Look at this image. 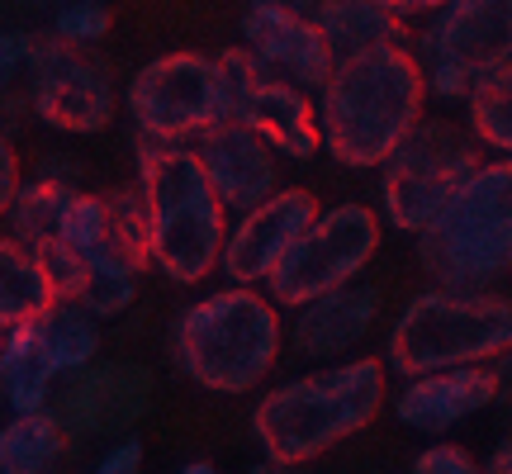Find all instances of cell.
Here are the masks:
<instances>
[{"label": "cell", "instance_id": "obj_1", "mask_svg": "<svg viewBox=\"0 0 512 474\" xmlns=\"http://www.w3.org/2000/svg\"><path fill=\"white\" fill-rule=\"evenodd\" d=\"M432 81L403 43L347 53L318 86L323 147L347 166H384L422 124Z\"/></svg>", "mask_w": 512, "mask_h": 474}, {"label": "cell", "instance_id": "obj_2", "mask_svg": "<svg viewBox=\"0 0 512 474\" xmlns=\"http://www.w3.org/2000/svg\"><path fill=\"white\" fill-rule=\"evenodd\" d=\"M138 185L152 219V256L171 280L195 285L223 266L228 247V204L204 166L200 147L143 138L138 143Z\"/></svg>", "mask_w": 512, "mask_h": 474}, {"label": "cell", "instance_id": "obj_3", "mask_svg": "<svg viewBox=\"0 0 512 474\" xmlns=\"http://www.w3.org/2000/svg\"><path fill=\"white\" fill-rule=\"evenodd\" d=\"M384 408V361L361 356L328 370L299 375L280 384L256 403L252 427L261 451L275 465H304V460L332 451L337 441L356 437L361 427L380 418Z\"/></svg>", "mask_w": 512, "mask_h": 474}, {"label": "cell", "instance_id": "obj_4", "mask_svg": "<svg viewBox=\"0 0 512 474\" xmlns=\"http://www.w3.org/2000/svg\"><path fill=\"white\" fill-rule=\"evenodd\" d=\"M280 356V309L271 290L233 285L200 299L176 328V365L214 394H247Z\"/></svg>", "mask_w": 512, "mask_h": 474}, {"label": "cell", "instance_id": "obj_5", "mask_svg": "<svg viewBox=\"0 0 512 474\" xmlns=\"http://www.w3.org/2000/svg\"><path fill=\"white\" fill-rule=\"evenodd\" d=\"M512 351V299L437 285L418 294L394 323L389 365L403 380L451 365H489Z\"/></svg>", "mask_w": 512, "mask_h": 474}, {"label": "cell", "instance_id": "obj_6", "mask_svg": "<svg viewBox=\"0 0 512 474\" xmlns=\"http://www.w3.org/2000/svg\"><path fill=\"white\" fill-rule=\"evenodd\" d=\"M418 261L437 285L475 290L512 266V157L484 162L446 204L427 233H418Z\"/></svg>", "mask_w": 512, "mask_h": 474}, {"label": "cell", "instance_id": "obj_7", "mask_svg": "<svg viewBox=\"0 0 512 474\" xmlns=\"http://www.w3.org/2000/svg\"><path fill=\"white\" fill-rule=\"evenodd\" d=\"M479 166V138H470L460 124H418L384 162V219L403 233H427Z\"/></svg>", "mask_w": 512, "mask_h": 474}, {"label": "cell", "instance_id": "obj_8", "mask_svg": "<svg viewBox=\"0 0 512 474\" xmlns=\"http://www.w3.org/2000/svg\"><path fill=\"white\" fill-rule=\"evenodd\" d=\"M380 247V214L366 204H332L309 223V233L290 247L266 280L275 304L304 309L309 299L328 290H342L370 266V256Z\"/></svg>", "mask_w": 512, "mask_h": 474}, {"label": "cell", "instance_id": "obj_9", "mask_svg": "<svg viewBox=\"0 0 512 474\" xmlns=\"http://www.w3.org/2000/svg\"><path fill=\"white\" fill-rule=\"evenodd\" d=\"M128 114L143 138L185 143L223 119L219 62L200 53H166L128 81Z\"/></svg>", "mask_w": 512, "mask_h": 474}, {"label": "cell", "instance_id": "obj_10", "mask_svg": "<svg viewBox=\"0 0 512 474\" xmlns=\"http://www.w3.org/2000/svg\"><path fill=\"white\" fill-rule=\"evenodd\" d=\"M214 62H219V86H223V119H247L294 162H304V157H313L323 147L318 105H309L299 81L271 76V67L252 48H228Z\"/></svg>", "mask_w": 512, "mask_h": 474}, {"label": "cell", "instance_id": "obj_11", "mask_svg": "<svg viewBox=\"0 0 512 474\" xmlns=\"http://www.w3.org/2000/svg\"><path fill=\"white\" fill-rule=\"evenodd\" d=\"M34 67V114L62 133H100L110 124V81L86 57L72 53V38H29Z\"/></svg>", "mask_w": 512, "mask_h": 474}, {"label": "cell", "instance_id": "obj_12", "mask_svg": "<svg viewBox=\"0 0 512 474\" xmlns=\"http://www.w3.org/2000/svg\"><path fill=\"white\" fill-rule=\"evenodd\" d=\"M422 57L427 72L446 67L470 81L512 62V0H446L422 34Z\"/></svg>", "mask_w": 512, "mask_h": 474}, {"label": "cell", "instance_id": "obj_13", "mask_svg": "<svg viewBox=\"0 0 512 474\" xmlns=\"http://www.w3.org/2000/svg\"><path fill=\"white\" fill-rule=\"evenodd\" d=\"M323 209L313 200V190H275L266 204L247 209L233 233H228V247H223V266L219 271L233 280V285H266L271 271L290 256V247L309 233V223L318 219Z\"/></svg>", "mask_w": 512, "mask_h": 474}, {"label": "cell", "instance_id": "obj_14", "mask_svg": "<svg viewBox=\"0 0 512 474\" xmlns=\"http://www.w3.org/2000/svg\"><path fill=\"white\" fill-rule=\"evenodd\" d=\"M242 38L271 72L290 76L299 86H328V76L342 62L323 24L304 19L294 5H280V0H256L242 19Z\"/></svg>", "mask_w": 512, "mask_h": 474}, {"label": "cell", "instance_id": "obj_15", "mask_svg": "<svg viewBox=\"0 0 512 474\" xmlns=\"http://www.w3.org/2000/svg\"><path fill=\"white\" fill-rule=\"evenodd\" d=\"M275 152H280V147H275L261 128L247 124V119H219L214 128L200 133L204 166H209V176L219 185L223 204L238 209V214L266 204L275 190H285V185H280Z\"/></svg>", "mask_w": 512, "mask_h": 474}, {"label": "cell", "instance_id": "obj_16", "mask_svg": "<svg viewBox=\"0 0 512 474\" xmlns=\"http://www.w3.org/2000/svg\"><path fill=\"white\" fill-rule=\"evenodd\" d=\"M498 380L494 365H451V370H427L413 375V384L399 394V418L413 432H446L456 422L484 413L489 403H498Z\"/></svg>", "mask_w": 512, "mask_h": 474}, {"label": "cell", "instance_id": "obj_17", "mask_svg": "<svg viewBox=\"0 0 512 474\" xmlns=\"http://www.w3.org/2000/svg\"><path fill=\"white\" fill-rule=\"evenodd\" d=\"M375 313H380V294L361 290V285H342V290L318 294L294 318V351L309 356V361H332V356L351 351L366 337Z\"/></svg>", "mask_w": 512, "mask_h": 474}, {"label": "cell", "instance_id": "obj_18", "mask_svg": "<svg viewBox=\"0 0 512 474\" xmlns=\"http://www.w3.org/2000/svg\"><path fill=\"white\" fill-rule=\"evenodd\" d=\"M86 256H91V271L100 280H133L147 261H157L152 256V219H147L143 185L110 195V228Z\"/></svg>", "mask_w": 512, "mask_h": 474}, {"label": "cell", "instance_id": "obj_19", "mask_svg": "<svg viewBox=\"0 0 512 474\" xmlns=\"http://www.w3.org/2000/svg\"><path fill=\"white\" fill-rule=\"evenodd\" d=\"M29 342H34L38 361L62 370H81L100 347V328H95V313L81 299H57L48 313L29 318Z\"/></svg>", "mask_w": 512, "mask_h": 474}, {"label": "cell", "instance_id": "obj_20", "mask_svg": "<svg viewBox=\"0 0 512 474\" xmlns=\"http://www.w3.org/2000/svg\"><path fill=\"white\" fill-rule=\"evenodd\" d=\"M53 304H57V290L48 266H43V256L29 242L5 233V252H0V323L5 328L29 323L38 313H48Z\"/></svg>", "mask_w": 512, "mask_h": 474}, {"label": "cell", "instance_id": "obj_21", "mask_svg": "<svg viewBox=\"0 0 512 474\" xmlns=\"http://www.w3.org/2000/svg\"><path fill=\"white\" fill-rule=\"evenodd\" d=\"M313 19H318V24H323V34L332 38L337 57L366 53V48L399 43L403 38L399 15H394V10H384L380 0H323Z\"/></svg>", "mask_w": 512, "mask_h": 474}, {"label": "cell", "instance_id": "obj_22", "mask_svg": "<svg viewBox=\"0 0 512 474\" xmlns=\"http://www.w3.org/2000/svg\"><path fill=\"white\" fill-rule=\"evenodd\" d=\"M62 418H53L48 408L38 413H15V422L0 437V465L5 474H48L53 460L62 456Z\"/></svg>", "mask_w": 512, "mask_h": 474}, {"label": "cell", "instance_id": "obj_23", "mask_svg": "<svg viewBox=\"0 0 512 474\" xmlns=\"http://www.w3.org/2000/svg\"><path fill=\"white\" fill-rule=\"evenodd\" d=\"M465 100H470V128L479 143L512 157V62L479 76Z\"/></svg>", "mask_w": 512, "mask_h": 474}, {"label": "cell", "instance_id": "obj_24", "mask_svg": "<svg viewBox=\"0 0 512 474\" xmlns=\"http://www.w3.org/2000/svg\"><path fill=\"white\" fill-rule=\"evenodd\" d=\"M67 204H72V190L57 181H38L24 185L15 200L5 204L10 209V237L19 242H48V237H62V219H67Z\"/></svg>", "mask_w": 512, "mask_h": 474}, {"label": "cell", "instance_id": "obj_25", "mask_svg": "<svg viewBox=\"0 0 512 474\" xmlns=\"http://www.w3.org/2000/svg\"><path fill=\"white\" fill-rule=\"evenodd\" d=\"M38 256H43V266H48V275H53V290L57 299H81V294L91 290V256L76 252L72 242H62V237H48V242H38L34 247Z\"/></svg>", "mask_w": 512, "mask_h": 474}, {"label": "cell", "instance_id": "obj_26", "mask_svg": "<svg viewBox=\"0 0 512 474\" xmlns=\"http://www.w3.org/2000/svg\"><path fill=\"white\" fill-rule=\"evenodd\" d=\"M110 228V200L105 195H72L67 219H62V242H72L76 252H91Z\"/></svg>", "mask_w": 512, "mask_h": 474}, {"label": "cell", "instance_id": "obj_27", "mask_svg": "<svg viewBox=\"0 0 512 474\" xmlns=\"http://www.w3.org/2000/svg\"><path fill=\"white\" fill-rule=\"evenodd\" d=\"M105 29H110V10L95 0H72L57 15V34L72 38V43H95V38H105Z\"/></svg>", "mask_w": 512, "mask_h": 474}, {"label": "cell", "instance_id": "obj_28", "mask_svg": "<svg viewBox=\"0 0 512 474\" xmlns=\"http://www.w3.org/2000/svg\"><path fill=\"white\" fill-rule=\"evenodd\" d=\"M81 304H86L95 318H119V313L133 304V280H100V275H95L91 290L81 294Z\"/></svg>", "mask_w": 512, "mask_h": 474}, {"label": "cell", "instance_id": "obj_29", "mask_svg": "<svg viewBox=\"0 0 512 474\" xmlns=\"http://www.w3.org/2000/svg\"><path fill=\"white\" fill-rule=\"evenodd\" d=\"M418 474H484L465 446H427L418 456Z\"/></svg>", "mask_w": 512, "mask_h": 474}, {"label": "cell", "instance_id": "obj_30", "mask_svg": "<svg viewBox=\"0 0 512 474\" xmlns=\"http://www.w3.org/2000/svg\"><path fill=\"white\" fill-rule=\"evenodd\" d=\"M138 465H143V446L138 441H119L91 474H138Z\"/></svg>", "mask_w": 512, "mask_h": 474}, {"label": "cell", "instance_id": "obj_31", "mask_svg": "<svg viewBox=\"0 0 512 474\" xmlns=\"http://www.w3.org/2000/svg\"><path fill=\"white\" fill-rule=\"evenodd\" d=\"M498 380H503V389H498V403H503V408H512V351L503 356V365H498Z\"/></svg>", "mask_w": 512, "mask_h": 474}, {"label": "cell", "instance_id": "obj_32", "mask_svg": "<svg viewBox=\"0 0 512 474\" xmlns=\"http://www.w3.org/2000/svg\"><path fill=\"white\" fill-rule=\"evenodd\" d=\"M489 474H512V437L494 451V460H489Z\"/></svg>", "mask_w": 512, "mask_h": 474}, {"label": "cell", "instance_id": "obj_33", "mask_svg": "<svg viewBox=\"0 0 512 474\" xmlns=\"http://www.w3.org/2000/svg\"><path fill=\"white\" fill-rule=\"evenodd\" d=\"M380 5H384V10H394V15H422V10H418V0H380Z\"/></svg>", "mask_w": 512, "mask_h": 474}, {"label": "cell", "instance_id": "obj_34", "mask_svg": "<svg viewBox=\"0 0 512 474\" xmlns=\"http://www.w3.org/2000/svg\"><path fill=\"white\" fill-rule=\"evenodd\" d=\"M181 474H219V470H214V465H204V460H195V465H185Z\"/></svg>", "mask_w": 512, "mask_h": 474}, {"label": "cell", "instance_id": "obj_35", "mask_svg": "<svg viewBox=\"0 0 512 474\" xmlns=\"http://www.w3.org/2000/svg\"><path fill=\"white\" fill-rule=\"evenodd\" d=\"M441 5H446V0H418V10H422V15H427V10H441Z\"/></svg>", "mask_w": 512, "mask_h": 474}, {"label": "cell", "instance_id": "obj_36", "mask_svg": "<svg viewBox=\"0 0 512 474\" xmlns=\"http://www.w3.org/2000/svg\"><path fill=\"white\" fill-rule=\"evenodd\" d=\"M261 474H285V465H275V460H271V465H266V470H261Z\"/></svg>", "mask_w": 512, "mask_h": 474}]
</instances>
